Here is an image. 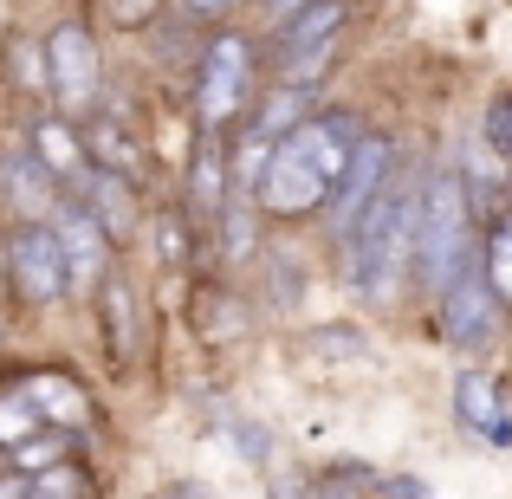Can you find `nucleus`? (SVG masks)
I'll return each instance as SVG.
<instances>
[{
	"label": "nucleus",
	"instance_id": "f257e3e1",
	"mask_svg": "<svg viewBox=\"0 0 512 499\" xmlns=\"http://www.w3.org/2000/svg\"><path fill=\"white\" fill-rule=\"evenodd\" d=\"M363 130L350 124L344 111L331 117H305L292 137H279L273 150V169H266L260 182V208L266 214H312V208H331V195H338L350 156H357Z\"/></svg>",
	"mask_w": 512,
	"mask_h": 499
},
{
	"label": "nucleus",
	"instance_id": "c756f323",
	"mask_svg": "<svg viewBox=\"0 0 512 499\" xmlns=\"http://www.w3.org/2000/svg\"><path fill=\"white\" fill-rule=\"evenodd\" d=\"M0 279H13V273H7V247H0Z\"/></svg>",
	"mask_w": 512,
	"mask_h": 499
},
{
	"label": "nucleus",
	"instance_id": "412c9836",
	"mask_svg": "<svg viewBox=\"0 0 512 499\" xmlns=\"http://www.w3.org/2000/svg\"><path fill=\"white\" fill-rule=\"evenodd\" d=\"M33 499H91V480L78 474L72 461H52L33 474Z\"/></svg>",
	"mask_w": 512,
	"mask_h": 499
},
{
	"label": "nucleus",
	"instance_id": "cd10ccee",
	"mask_svg": "<svg viewBox=\"0 0 512 499\" xmlns=\"http://www.w3.org/2000/svg\"><path fill=\"white\" fill-rule=\"evenodd\" d=\"M389 493H396V499H435V493H428V487H415L409 474H402V480H389Z\"/></svg>",
	"mask_w": 512,
	"mask_h": 499
},
{
	"label": "nucleus",
	"instance_id": "c85d7f7f",
	"mask_svg": "<svg viewBox=\"0 0 512 499\" xmlns=\"http://www.w3.org/2000/svg\"><path fill=\"white\" fill-rule=\"evenodd\" d=\"M0 499H33V480H0Z\"/></svg>",
	"mask_w": 512,
	"mask_h": 499
},
{
	"label": "nucleus",
	"instance_id": "ddd939ff",
	"mask_svg": "<svg viewBox=\"0 0 512 499\" xmlns=\"http://www.w3.org/2000/svg\"><path fill=\"white\" fill-rule=\"evenodd\" d=\"M454 415H461V428L480 435L487 448H512V409L500 402L493 376H480V370L454 376Z\"/></svg>",
	"mask_w": 512,
	"mask_h": 499
},
{
	"label": "nucleus",
	"instance_id": "7ed1b4c3",
	"mask_svg": "<svg viewBox=\"0 0 512 499\" xmlns=\"http://www.w3.org/2000/svg\"><path fill=\"white\" fill-rule=\"evenodd\" d=\"M467 260H474V201H467V182L454 169H435L428 175V201H422V234H415L422 286L441 292Z\"/></svg>",
	"mask_w": 512,
	"mask_h": 499
},
{
	"label": "nucleus",
	"instance_id": "39448f33",
	"mask_svg": "<svg viewBox=\"0 0 512 499\" xmlns=\"http://www.w3.org/2000/svg\"><path fill=\"white\" fill-rule=\"evenodd\" d=\"M7 273H13V292L26 305H52L72 292V260H65V240L52 221H20L7 240Z\"/></svg>",
	"mask_w": 512,
	"mask_h": 499
},
{
	"label": "nucleus",
	"instance_id": "f03ea898",
	"mask_svg": "<svg viewBox=\"0 0 512 499\" xmlns=\"http://www.w3.org/2000/svg\"><path fill=\"white\" fill-rule=\"evenodd\" d=\"M422 201H428V175L396 169L389 188L344 227V279L370 299H383L396 286V273L415 260V234H422Z\"/></svg>",
	"mask_w": 512,
	"mask_h": 499
},
{
	"label": "nucleus",
	"instance_id": "bb28decb",
	"mask_svg": "<svg viewBox=\"0 0 512 499\" xmlns=\"http://www.w3.org/2000/svg\"><path fill=\"white\" fill-rule=\"evenodd\" d=\"M266 7H273V26H279V20H292V13H305V7H318V0H266Z\"/></svg>",
	"mask_w": 512,
	"mask_h": 499
},
{
	"label": "nucleus",
	"instance_id": "0eeeda50",
	"mask_svg": "<svg viewBox=\"0 0 512 499\" xmlns=\"http://www.w3.org/2000/svg\"><path fill=\"white\" fill-rule=\"evenodd\" d=\"M344 26H350V0H318V7H305V13L273 26L279 52H286V85H312L318 72H331Z\"/></svg>",
	"mask_w": 512,
	"mask_h": 499
},
{
	"label": "nucleus",
	"instance_id": "423d86ee",
	"mask_svg": "<svg viewBox=\"0 0 512 499\" xmlns=\"http://www.w3.org/2000/svg\"><path fill=\"white\" fill-rule=\"evenodd\" d=\"M104 85V65H98V39L85 33L78 20H59L46 33V91L59 98L65 117H91Z\"/></svg>",
	"mask_w": 512,
	"mask_h": 499
},
{
	"label": "nucleus",
	"instance_id": "dca6fc26",
	"mask_svg": "<svg viewBox=\"0 0 512 499\" xmlns=\"http://www.w3.org/2000/svg\"><path fill=\"white\" fill-rule=\"evenodd\" d=\"M98 312H104V350L117 363H130V350H137V299H130V286L117 273L98 286Z\"/></svg>",
	"mask_w": 512,
	"mask_h": 499
},
{
	"label": "nucleus",
	"instance_id": "6ab92c4d",
	"mask_svg": "<svg viewBox=\"0 0 512 499\" xmlns=\"http://www.w3.org/2000/svg\"><path fill=\"white\" fill-rule=\"evenodd\" d=\"M46 415H39V402L33 396H26V383L20 389H13V396H0V448H26V441H33V435H46Z\"/></svg>",
	"mask_w": 512,
	"mask_h": 499
},
{
	"label": "nucleus",
	"instance_id": "1a4fd4ad",
	"mask_svg": "<svg viewBox=\"0 0 512 499\" xmlns=\"http://www.w3.org/2000/svg\"><path fill=\"white\" fill-rule=\"evenodd\" d=\"M396 169H402L396 163V143H389V137H363L357 156H350V169H344V182H338V195H331V227L344 234V227L389 188V175H396Z\"/></svg>",
	"mask_w": 512,
	"mask_h": 499
},
{
	"label": "nucleus",
	"instance_id": "9d476101",
	"mask_svg": "<svg viewBox=\"0 0 512 499\" xmlns=\"http://www.w3.org/2000/svg\"><path fill=\"white\" fill-rule=\"evenodd\" d=\"M26 143H33V156L52 169V182H59L65 195H85V182L98 175V156H91L85 130H78L72 117H39V124L26 130Z\"/></svg>",
	"mask_w": 512,
	"mask_h": 499
},
{
	"label": "nucleus",
	"instance_id": "393cba45",
	"mask_svg": "<svg viewBox=\"0 0 512 499\" xmlns=\"http://www.w3.org/2000/svg\"><path fill=\"white\" fill-rule=\"evenodd\" d=\"M487 143H493V150H500L506 163H512V98L493 104V117H487Z\"/></svg>",
	"mask_w": 512,
	"mask_h": 499
},
{
	"label": "nucleus",
	"instance_id": "a878e982",
	"mask_svg": "<svg viewBox=\"0 0 512 499\" xmlns=\"http://www.w3.org/2000/svg\"><path fill=\"white\" fill-rule=\"evenodd\" d=\"M234 0H182V20H214V13H227Z\"/></svg>",
	"mask_w": 512,
	"mask_h": 499
},
{
	"label": "nucleus",
	"instance_id": "f3484780",
	"mask_svg": "<svg viewBox=\"0 0 512 499\" xmlns=\"http://www.w3.org/2000/svg\"><path fill=\"white\" fill-rule=\"evenodd\" d=\"M26 396L39 402V415H46L52 428H78V422H85V396H78V389L65 383L59 370H39V376H26Z\"/></svg>",
	"mask_w": 512,
	"mask_h": 499
},
{
	"label": "nucleus",
	"instance_id": "20e7f679",
	"mask_svg": "<svg viewBox=\"0 0 512 499\" xmlns=\"http://www.w3.org/2000/svg\"><path fill=\"white\" fill-rule=\"evenodd\" d=\"M247 91H253V39L247 33H214L208 46H201V65H195V117H201V130L240 124Z\"/></svg>",
	"mask_w": 512,
	"mask_h": 499
},
{
	"label": "nucleus",
	"instance_id": "4be33fe9",
	"mask_svg": "<svg viewBox=\"0 0 512 499\" xmlns=\"http://www.w3.org/2000/svg\"><path fill=\"white\" fill-rule=\"evenodd\" d=\"M156 260H163V266H188V234H182V221H175V214L156 221Z\"/></svg>",
	"mask_w": 512,
	"mask_h": 499
},
{
	"label": "nucleus",
	"instance_id": "a211bd4d",
	"mask_svg": "<svg viewBox=\"0 0 512 499\" xmlns=\"http://www.w3.org/2000/svg\"><path fill=\"white\" fill-rule=\"evenodd\" d=\"M85 143H91V156H98V169H117V175H130V182L143 175V150L124 137V124H117V117L85 124Z\"/></svg>",
	"mask_w": 512,
	"mask_h": 499
},
{
	"label": "nucleus",
	"instance_id": "f8f14e48",
	"mask_svg": "<svg viewBox=\"0 0 512 499\" xmlns=\"http://www.w3.org/2000/svg\"><path fill=\"white\" fill-rule=\"evenodd\" d=\"M0 195L20 208V221H52V208L65 201V188L52 182V169L33 156V143L26 150H0Z\"/></svg>",
	"mask_w": 512,
	"mask_h": 499
},
{
	"label": "nucleus",
	"instance_id": "6e6552de",
	"mask_svg": "<svg viewBox=\"0 0 512 499\" xmlns=\"http://www.w3.org/2000/svg\"><path fill=\"white\" fill-rule=\"evenodd\" d=\"M435 299H441V331H448V344H461V350L487 344L493 325H500V292H493V279H487L480 260H467Z\"/></svg>",
	"mask_w": 512,
	"mask_h": 499
},
{
	"label": "nucleus",
	"instance_id": "2eb2a0df",
	"mask_svg": "<svg viewBox=\"0 0 512 499\" xmlns=\"http://www.w3.org/2000/svg\"><path fill=\"white\" fill-rule=\"evenodd\" d=\"M78 201H85V208L104 221V234H111V240H130V234H137V182H130V175L98 169Z\"/></svg>",
	"mask_w": 512,
	"mask_h": 499
},
{
	"label": "nucleus",
	"instance_id": "b1692460",
	"mask_svg": "<svg viewBox=\"0 0 512 499\" xmlns=\"http://www.w3.org/2000/svg\"><path fill=\"white\" fill-rule=\"evenodd\" d=\"M13 454H20V467H33V474H39V467L65 461V435H33L26 448H13Z\"/></svg>",
	"mask_w": 512,
	"mask_h": 499
},
{
	"label": "nucleus",
	"instance_id": "9b49d317",
	"mask_svg": "<svg viewBox=\"0 0 512 499\" xmlns=\"http://www.w3.org/2000/svg\"><path fill=\"white\" fill-rule=\"evenodd\" d=\"M52 227H59L65 240V260H72V286H104V266H111V234H104V221L85 208L78 195H65L59 208H52Z\"/></svg>",
	"mask_w": 512,
	"mask_h": 499
},
{
	"label": "nucleus",
	"instance_id": "aec40b11",
	"mask_svg": "<svg viewBox=\"0 0 512 499\" xmlns=\"http://www.w3.org/2000/svg\"><path fill=\"white\" fill-rule=\"evenodd\" d=\"M487 279H493V292H500V305H512V221H493L487 227Z\"/></svg>",
	"mask_w": 512,
	"mask_h": 499
},
{
	"label": "nucleus",
	"instance_id": "5701e85b",
	"mask_svg": "<svg viewBox=\"0 0 512 499\" xmlns=\"http://www.w3.org/2000/svg\"><path fill=\"white\" fill-rule=\"evenodd\" d=\"M156 13H163V0H111V26H124V33H143Z\"/></svg>",
	"mask_w": 512,
	"mask_h": 499
},
{
	"label": "nucleus",
	"instance_id": "4468645a",
	"mask_svg": "<svg viewBox=\"0 0 512 499\" xmlns=\"http://www.w3.org/2000/svg\"><path fill=\"white\" fill-rule=\"evenodd\" d=\"M188 188H195V214L201 221H221L227 214V188H234V156L221 150V130H208V137L195 143V163H188Z\"/></svg>",
	"mask_w": 512,
	"mask_h": 499
}]
</instances>
